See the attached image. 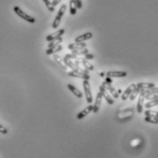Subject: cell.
I'll return each instance as SVG.
<instances>
[{
  "label": "cell",
  "mask_w": 158,
  "mask_h": 158,
  "mask_svg": "<svg viewBox=\"0 0 158 158\" xmlns=\"http://www.w3.org/2000/svg\"><path fill=\"white\" fill-rule=\"evenodd\" d=\"M145 99H146V100H149V101L156 100V99H158V95L157 94H153V95H145Z\"/></svg>",
  "instance_id": "obj_28"
},
{
  "label": "cell",
  "mask_w": 158,
  "mask_h": 158,
  "mask_svg": "<svg viewBox=\"0 0 158 158\" xmlns=\"http://www.w3.org/2000/svg\"><path fill=\"white\" fill-rule=\"evenodd\" d=\"M103 85L105 87V89L106 90H108L109 92H110V93L116 99V98H118L119 97V92L111 86V83H109V82H103Z\"/></svg>",
  "instance_id": "obj_10"
},
{
  "label": "cell",
  "mask_w": 158,
  "mask_h": 158,
  "mask_svg": "<svg viewBox=\"0 0 158 158\" xmlns=\"http://www.w3.org/2000/svg\"><path fill=\"white\" fill-rule=\"evenodd\" d=\"M134 88H135V84H131V85H129V86L127 87V89L124 91V92L122 93V101L127 100V99L130 97V95H131V93H132V92L134 91Z\"/></svg>",
  "instance_id": "obj_13"
},
{
  "label": "cell",
  "mask_w": 158,
  "mask_h": 158,
  "mask_svg": "<svg viewBox=\"0 0 158 158\" xmlns=\"http://www.w3.org/2000/svg\"><path fill=\"white\" fill-rule=\"evenodd\" d=\"M137 88L141 89L142 91L143 90H149V89H152L154 87H156V84L155 83H151V82H140L136 85Z\"/></svg>",
  "instance_id": "obj_15"
},
{
  "label": "cell",
  "mask_w": 158,
  "mask_h": 158,
  "mask_svg": "<svg viewBox=\"0 0 158 158\" xmlns=\"http://www.w3.org/2000/svg\"><path fill=\"white\" fill-rule=\"evenodd\" d=\"M106 82H109V83H111V82H112V81L111 80V78H109V77H107V78H106Z\"/></svg>",
  "instance_id": "obj_34"
},
{
  "label": "cell",
  "mask_w": 158,
  "mask_h": 158,
  "mask_svg": "<svg viewBox=\"0 0 158 158\" xmlns=\"http://www.w3.org/2000/svg\"><path fill=\"white\" fill-rule=\"evenodd\" d=\"M145 116H150V117H156V118H158V111H146L145 112Z\"/></svg>",
  "instance_id": "obj_26"
},
{
  "label": "cell",
  "mask_w": 158,
  "mask_h": 158,
  "mask_svg": "<svg viewBox=\"0 0 158 158\" xmlns=\"http://www.w3.org/2000/svg\"><path fill=\"white\" fill-rule=\"evenodd\" d=\"M64 33H65V29H64V28H60V29L57 30L56 32H54L52 34L48 35V36L46 37V40L50 42V41H51L53 40H56V39H58V38H59V37H62Z\"/></svg>",
  "instance_id": "obj_5"
},
{
  "label": "cell",
  "mask_w": 158,
  "mask_h": 158,
  "mask_svg": "<svg viewBox=\"0 0 158 158\" xmlns=\"http://www.w3.org/2000/svg\"><path fill=\"white\" fill-rule=\"evenodd\" d=\"M106 76L109 78H122L127 76L126 71H118V70H111L106 72Z\"/></svg>",
  "instance_id": "obj_4"
},
{
  "label": "cell",
  "mask_w": 158,
  "mask_h": 158,
  "mask_svg": "<svg viewBox=\"0 0 158 158\" xmlns=\"http://www.w3.org/2000/svg\"><path fill=\"white\" fill-rule=\"evenodd\" d=\"M93 111V106L92 105H89L88 107H86L83 111H81L78 115H77V119L78 120H81V119H83L85 116H87L91 111Z\"/></svg>",
  "instance_id": "obj_12"
},
{
  "label": "cell",
  "mask_w": 158,
  "mask_h": 158,
  "mask_svg": "<svg viewBox=\"0 0 158 158\" xmlns=\"http://www.w3.org/2000/svg\"><path fill=\"white\" fill-rule=\"evenodd\" d=\"M60 1H61V0H53L52 3H51V5H52L53 7H55V6H56L59 2H60Z\"/></svg>",
  "instance_id": "obj_33"
},
{
  "label": "cell",
  "mask_w": 158,
  "mask_h": 158,
  "mask_svg": "<svg viewBox=\"0 0 158 158\" xmlns=\"http://www.w3.org/2000/svg\"><path fill=\"white\" fill-rule=\"evenodd\" d=\"M145 95H153V94H156L158 93V87H154L152 89L149 90H145Z\"/></svg>",
  "instance_id": "obj_22"
},
{
  "label": "cell",
  "mask_w": 158,
  "mask_h": 158,
  "mask_svg": "<svg viewBox=\"0 0 158 158\" xmlns=\"http://www.w3.org/2000/svg\"><path fill=\"white\" fill-rule=\"evenodd\" d=\"M83 89H84V93H85V97L87 100L88 103H92V94L91 92V87H90V83L89 81L84 80L83 81Z\"/></svg>",
  "instance_id": "obj_3"
},
{
  "label": "cell",
  "mask_w": 158,
  "mask_h": 158,
  "mask_svg": "<svg viewBox=\"0 0 158 158\" xmlns=\"http://www.w3.org/2000/svg\"><path fill=\"white\" fill-rule=\"evenodd\" d=\"M89 53V50L87 49H83V50H81V51H72V54H75L77 56H81V55H86Z\"/></svg>",
  "instance_id": "obj_23"
},
{
  "label": "cell",
  "mask_w": 158,
  "mask_h": 158,
  "mask_svg": "<svg viewBox=\"0 0 158 158\" xmlns=\"http://www.w3.org/2000/svg\"><path fill=\"white\" fill-rule=\"evenodd\" d=\"M14 11H15V13H16L18 17H20L21 18H23L24 20H26L27 22L31 23V24H33V23L36 22V19H35L33 17H31V16L26 14L19 6H14Z\"/></svg>",
  "instance_id": "obj_1"
},
{
  "label": "cell",
  "mask_w": 158,
  "mask_h": 158,
  "mask_svg": "<svg viewBox=\"0 0 158 158\" xmlns=\"http://www.w3.org/2000/svg\"><path fill=\"white\" fill-rule=\"evenodd\" d=\"M94 58V56L92 54H86L85 55V59H93Z\"/></svg>",
  "instance_id": "obj_32"
},
{
  "label": "cell",
  "mask_w": 158,
  "mask_h": 158,
  "mask_svg": "<svg viewBox=\"0 0 158 158\" xmlns=\"http://www.w3.org/2000/svg\"><path fill=\"white\" fill-rule=\"evenodd\" d=\"M99 88H100V92L103 94V97H104L106 102H107L109 104H113L114 101H113V99L110 96V94L108 93V92H107V90L105 89V87H104L103 85H101Z\"/></svg>",
  "instance_id": "obj_6"
},
{
  "label": "cell",
  "mask_w": 158,
  "mask_h": 158,
  "mask_svg": "<svg viewBox=\"0 0 158 158\" xmlns=\"http://www.w3.org/2000/svg\"><path fill=\"white\" fill-rule=\"evenodd\" d=\"M68 89H69L76 97H78V98H81L82 95H83L75 86H73V85H71V84H68Z\"/></svg>",
  "instance_id": "obj_16"
},
{
  "label": "cell",
  "mask_w": 158,
  "mask_h": 158,
  "mask_svg": "<svg viewBox=\"0 0 158 158\" xmlns=\"http://www.w3.org/2000/svg\"><path fill=\"white\" fill-rule=\"evenodd\" d=\"M75 1V5H76V8L81 9L82 7V2L81 0H74Z\"/></svg>",
  "instance_id": "obj_30"
},
{
  "label": "cell",
  "mask_w": 158,
  "mask_h": 158,
  "mask_svg": "<svg viewBox=\"0 0 158 158\" xmlns=\"http://www.w3.org/2000/svg\"><path fill=\"white\" fill-rule=\"evenodd\" d=\"M65 58H68V59H71V58H73V59H77V58H78V56H77V55H75V54H67V55L65 56Z\"/></svg>",
  "instance_id": "obj_29"
},
{
  "label": "cell",
  "mask_w": 158,
  "mask_h": 158,
  "mask_svg": "<svg viewBox=\"0 0 158 158\" xmlns=\"http://www.w3.org/2000/svg\"><path fill=\"white\" fill-rule=\"evenodd\" d=\"M61 50H62V46H61V45H58V46H56V47H53V48L48 49V50L46 51V53H47L48 55H51V54H53V53L58 52V51H61Z\"/></svg>",
  "instance_id": "obj_19"
},
{
  "label": "cell",
  "mask_w": 158,
  "mask_h": 158,
  "mask_svg": "<svg viewBox=\"0 0 158 158\" xmlns=\"http://www.w3.org/2000/svg\"><path fill=\"white\" fill-rule=\"evenodd\" d=\"M42 1L45 3V5H46L47 8H48L51 12H53V11H54V7L52 6V5H51V1H50V0H42Z\"/></svg>",
  "instance_id": "obj_27"
},
{
  "label": "cell",
  "mask_w": 158,
  "mask_h": 158,
  "mask_svg": "<svg viewBox=\"0 0 158 158\" xmlns=\"http://www.w3.org/2000/svg\"><path fill=\"white\" fill-rule=\"evenodd\" d=\"M76 11H77V8H76L75 1L74 0H70V13L71 15H75Z\"/></svg>",
  "instance_id": "obj_21"
},
{
  "label": "cell",
  "mask_w": 158,
  "mask_h": 158,
  "mask_svg": "<svg viewBox=\"0 0 158 158\" xmlns=\"http://www.w3.org/2000/svg\"><path fill=\"white\" fill-rule=\"evenodd\" d=\"M92 32H87V33H84L81 36H78L76 39H75V42L76 43H81V42H83L85 40H91L92 38Z\"/></svg>",
  "instance_id": "obj_8"
},
{
  "label": "cell",
  "mask_w": 158,
  "mask_h": 158,
  "mask_svg": "<svg viewBox=\"0 0 158 158\" xmlns=\"http://www.w3.org/2000/svg\"><path fill=\"white\" fill-rule=\"evenodd\" d=\"M156 105H158V99H156V100H153V101H151V102H148L147 103H145V107L147 108V109H150V108L155 107V106Z\"/></svg>",
  "instance_id": "obj_25"
},
{
  "label": "cell",
  "mask_w": 158,
  "mask_h": 158,
  "mask_svg": "<svg viewBox=\"0 0 158 158\" xmlns=\"http://www.w3.org/2000/svg\"><path fill=\"white\" fill-rule=\"evenodd\" d=\"M102 101H103V94L99 92L98 94H97V97H96V100H95V103L93 105V112H98L99 110H100V107L102 104Z\"/></svg>",
  "instance_id": "obj_9"
},
{
  "label": "cell",
  "mask_w": 158,
  "mask_h": 158,
  "mask_svg": "<svg viewBox=\"0 0 158 158\" xmlns=\"http://www.w3.org/2000/svg\"><path fill=\"white\" fill-rule=\"evenodd\" d=\"M66 9H67V6H66V5H62V6H61V7H60V8H59V10H58V14H57L56 17L54 18V21H53V24H52L53 28H57L59 26L60 21H61V18H62V17H63V15H64V13H65Z\"/></svg>",
  "instance_id": "obj_2"
},
{
  "label": "cell",
  "mask_w": 158,
  "mask_h": 158,
  "mask_svg": "<svg viewBox=\"0 0 158 158\" xmlns=\"http://www.w3.org/2000/svg\"><path fill=\"white\" fill-rule=\"evenodd\" d=\"M0 133L3 134H7L8 131H7V129L6 127H4L2 124H0Z\"/></svg>",
  "instance_id": "obj_31"
},
{
  "label": "cell",
  "mask_w": 158,
  "mask_h": 158,
  "mask_svg": "<svg viewBox=\"0 0 158 158\" xmlns=\"http://www.w3.org/2000/svg\"><path fill=\"white\" fill-rule=\"evenodd\" d=\"M68 48H69V50H70V51H81V50H83V49H85L86 48V43H82V42H81V43H73V44H70L69 46H68Z\"/></svg>",
  "instance_id": "obj_14"
},
{
  "label": "cell",
  "mask_w": 158,
  "mask_h": 158,
  "mask_svg": "<svg viewBox=\"0 0 158 158\" xmlns=\"http://www.w3.org/2000/svg\"><path fill=\"white\" fill-rule=\"evenodd\" d=\"M79 61H80V64H82L84 66V68L87 69V70H92L94 69V67L90 62H88L87 59H85V58H81Z\"/></svg>",
  "instance_id": "obj_17"
},
{
  "label": "cell",
  "mask_w": 158,
  "mask_h": 158,
  "mask_svg": "<svg viewBox=\"0 0 158 158\" xmlns=\"http://www.w3.org/2000/svg\"><path fill=\"white\" fill-rule=\"evenodd\" d=\"M145 121L147 122H150V123H155V124H157L158 123V118H156V117L146 116V117L145 118Z\"/></svg>",
  "instance_id": "obj_24"
},
{
  "label": "cell",
  "mask_w": 158,
  "mask_h": 158,
  "mask_svg": "<svg viewBox=\"0 0 158 158\" xmlns=\"http://www.w3.org/2000/svg\"><path fill=\"white\" fill-rule=\"evenodd\" d=\"M69 76L70 77H75V78H81L83 80H89L90 79V75L87 74V73H83V72H80V71H70L68 73Z\"/></svg>",
  "instance_id": "obj_7"
},
{
  "label": "cell",
  "mask_w": 158,
  "mask_h": 158,
  "mask_svg": "<svg viewBox=\"0 0 158 158\" xmlns=\"http://www.w3.org/2000/svg\"><path fill=\"white\" fill-rule=\"evenodd\" d=\"M145 91H142L140 92V97H139V100H138V103H137V111L139 113H142L143 112V107H144V100H145Z\"/></svg>",
  "instance_id": "obj_11"
},
{
  "label": "cell",
  "mask_w": 158,
  "mask_h": 158,
  "mask_svg": "<svg viewBox=\"0 0 158 158\" xmlns=\"http://www.w3.org/2000/svg\"><path fill=\"white\" fill-rule=\"evenodd\" d=\"M61 42H62V37H59V38H58V39H56V40H53L49 42V49L59 45Z\"/></svg>",
  "instance_id": "obj_18"
},
{
  "label": "cell",
  "mask_w": 158,
  "mask_h": 158,
  "mask_svg": "<svg viewBox=\"0 0 158 158\" xmlns=\"http://www.w3.org/2000/svg\"><path fill=\"white\" fill-rule=\"evenodd\" d=\"M143 91H144V90H143ZM141 92H142V90L139 89V88H137L136 85H135V88L134 89V91L132 92V93H131V95H130V99H131L132 101H134V100L135 99V97L138 95V93Z\"/></svg>",
  "instance_id": "obj_20"
}]
</instances>
